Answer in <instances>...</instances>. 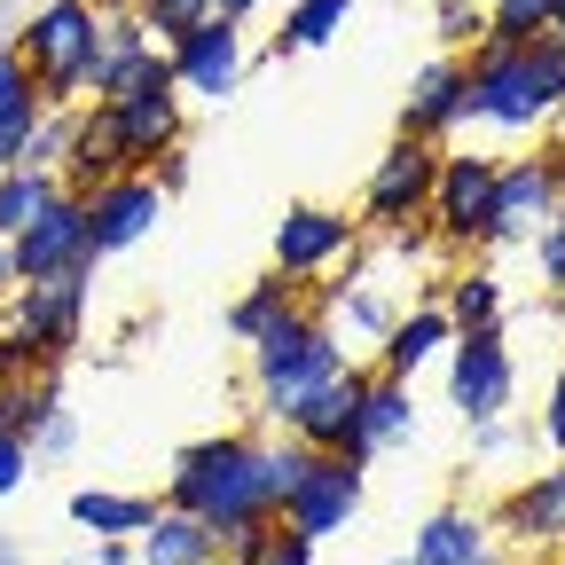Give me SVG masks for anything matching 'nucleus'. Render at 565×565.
<instances>
[{"label":"nucleus","instance_id":"obj_1","mask_svg":"<svg viewBox=\"0 0 565 565\" xmlns=\"http://www.w3.org/2000/svg\"><path fill=\"white\" fill-rule=\"evenodd\" d=\"M565 110V40L542 32L526 47H471L463 55V126L542 134Z\"/></svg>","mask_w":565,"mask_h":565},{"label":"nucleus","instance_id":"obj_2","mask_svg":"<svg viewBox=\"0 0 565 565\" xmlns=\"http://www.w3.org/2000/svg\"><path fill=\"white\" fill-rule=\"evenodd\" d=\"M166 511L204 519L212 534H228L244 519H275V479H267V440L252 433H212L173 456L166 471Z\"/></svg>","mask_w":565,"mask_h":565},{"label":"nucleus","instance_id":"obj_3","mask_svg":"<svg viewBox=\"0 0 565 565\" xmlns=\"http://www.w3.org/2000/svg\"><path fill=\"white\" fill-rule=\"evenodd\" d=\"M345 362V345H338V322L307 299L291 322H275L259 345H252V393H259V416L267 424H291V408H307Z\"/></svg>","mask_w":565,"mask_h":565},{"label":"nucleus","instance_id":"obj_4","mask_svg":"<svg viewBox=\"0 0 565 565\" xmlns=\"http://www.w3.org/2000/svg\"><path fill=\"white\" fill-rule=\"evenodd\" d=\"M9 47L24 55L47 110H79L95 87V63H103V9L95 0H47L9 32Z\"/></svg>","mask_w":565,"mask_h":565},{"label":"nucleus","instance_id":"obj_5","mask_svg":"<svg viewBox=\"0 0 565 565\" xmlns=\"http://www.w3.org/2000/svg\"><path fill=\"white\" fill-rule=\"evenodd\" d=\"M433 181H440V141L393 134V150L362 181V212H353V221L377 228V236H401V228H416L424 212H433Z\"/></svg>","mask_w":565,"mask_h":565},{"label":"nucleus","instance_id":"obj_6","mask_svg":"<svg viewBox=\"0 0 565 565\" xmlns=\"http://www.w3.org/2000/svg\"><path fill=\"white\" fill-rule=\"evenodd\" d=\"M110 141H118V158L126 173H150L158 158L189 150V110H181V87L158 79V87H141V95H118V103H95Z\"/></svg>","mask_w":565,"mask_h":565},{"label":"nucleus","instance_id":"obj_7","mask_svg":"<svg viewBox=\"0 0 565 565\" xmlns=\"http://www.w3.org/2000/svg\"><path fill=\"white\" fill-rule=\"evenodd\" d=\"M87 282H95V267L55 275V282H17V299H9V315H0V322L24 330L47 370H63L71 345H79V330H87Z\"/></svg>","mask_w":565,"mask_h":565},{"label":"nucleus","instance_id":"obj_8","mask_svg":"<svg viewBox=\"0 0 565 565\" xmlns=\"http://www.w3.org/2000/svg\"><path fill=\"white\" fill-rule=\"evenodd\" d=\"M519 393V362H511V338L503 330H463L448 345V401L463 408V424L479 433V424H503Z\"/></svg>","mask_w":565,"mask_h":565},{"label":"nucleus","instance_id":"obj_9","mask_svg":"<svg viewBox=\"0 0 565 565\" xmlns=\"http://www.w3.org/2000/svg\"><path fill=\"white\" fill-rule=\"evenodd\" d=\"M362 494H370V463H353V456H315L307 479L291 487V503H282L275 519L291 526L299 542H330V534H345L353 519H362Z\"/></svg>","mask_w":565,"mask_h":565},{"label":"nucleus","instance_id":"obj_10","mask_svg":"<svg viewBox=\"0 0 565 565\" xmlns=\"http://www.w3.org/2000/svg\"><path fill=\"white\" fill-rule=\"evenodd\" d=\"M565 212L557 158H503L494 166V204H487V244H534Z\"/></svg>","mask_w":565,"mask_h":565},{"label":"nucleus","instance_id":"obj_11","mask_svg":"<svg viewBox=\"0 0 565 565\" xmlns=\"http://www.w3.org/2000/svg\"><path fill=\"white\" fill-rule=\"evenodd\" d=\"M362 252V221L353 212H330V204H291L275 221V275L291 282H322L330 267H345Z\"/></svg>","mask_w":565,"mask_h":565},{"label":"nucleus","instance_id":"obj_12","mask_svg":"<svg viewBox=\"0 0 565 565\" xmlns=\"http://www.w3.org/2000/svg\"><path fill=\"white\" fill-rule=\"evenodd\" d=\"M494 166L503 158H479V150H440V181H433V236L440 252H463V244H487V204H494Z\"/></svg>","mask_w":565,"mask_h":565},{"label":"nucleus","instance_id":"obj_13","mask_svg":"<svg viewBox=\"0 0 565 565\" xmlns=\"http://www.w3.org/2000/svg\"><path fill=\"white\" fill-rule=\"evenodd\" d=\"M166 63H173V87L181 103H228L244 87V24H221V17H204L196 32L166 40Z\"/></svg>","mask_w":565,"mask_h":565},{"label":"nucleus","instance_id":"obj_14","mask_svg":"<svg viewBox=\"0 0 565 565\" xmlns=\"http://www.w3.org/2000/svg\"><path fill=\"white\" fill-rule=\"evenodd\" d=\"M9 259H17V282H55V275H79V267H95V252H87V196H55L40 221L9 244Z\"/></svg>","mask_w":565,"mask_h":565},{"label":"nucleus","instance_id":"obj_15","mask_svg":"<svg viewBox=\"0 0 565 565\" xmlns=\"http://www.w3.org/2000/svg\"><path fill=\"white\" fill-rule=\"evenodd\" d=\"M158 221H166L158 173H126V181H110V189L87 196V252L95 259H118V252H134L141 236H150Z\"/></svg>","mask_w":565,"mask_h":565},{"label":"nucleus","instance_id":"obj_16","mask_svg":"<svg viewBox=\"0 0 565 565\" xmlns=\"http://www.w3.org/2000/svg\"><path fill=\"white\" fill-rule=\"evenodd\" d=\"M463 126V55H433L408 79V103H401V134L408 141H448Z\"/></svg>","mask_w":565,"mask_h":565},{"label":"nucleus","instance_id":"obj_17","mask_svg":"<svg viewBox=\"0 0 565 565\" xmlns=\"http://www.w3.org/2000/svg\"><path fill=\"white\" fill-rule=\"evenodd\" d=\"M362 377H370V370H338L307 408H291V424H282V433H291L299 448H315V456H345L353 416H362Z\"/></svg>","mask_w":565,"mask_h":565},{"label":"nucleus","instance_id":"obj_18","mask_svg":"<svg viewBox=\"0 0 565 565\" xmlns=\"http://www.w3.org/2000/svg\"><path fill=\"white\" fill-rule=\"evenodd\" d=\"M401 440H416V401H408V385H393V377H362V416H353V440H345V456L353 463H377L385 448H401Z\"/></svg>","mask_w":565,"mask_h":565},{"label":"nucleus","instance_id":"obj_19","mask_svg":"<svg viewBox=\"0 0 565 565\" xmlns=\"http://www.w3.org/2000/svg\"><path fill=\"white\" fill-rule=\"evenodd\" d=\"M456 345V322L440 315V307H408L385 338H377V377H393V385H408L433 353H448Z\"/></svg>","mask_w":565,"mask_h":565},{"label":"nucleus","instance_id":"obj_20","mask_svg":"<svg viewBox=\"0 0 565 565\" xmlns=\"http://www.w3.org/2000/svg\"><path fill=\"white\" fill-rule=\"evenodd\" d=\"M40 118H47V103H40V87H32L24 55H17L9 40H0V173L24 166L32 134H40Z\"/></svg>","mask_w":565,"mask_h":565},{"label":"nucleus","instance_id":"obj_21","mask_svg":"<svg viewBox=\"0 0 565 565\" xmlns=\"http://www.w3.org/2000/svg\"><path fill=\"white\" fill-rule=\"evenodd\" d=\"M494 526H503L511 542H565V463L557 471H534L503 511H494Z\"/></svg>","mask_w":565,"mask_h":565},{"label":"nucleus","instance_id":"obj_22","mask_svg":"<svg viewBox=\"0 0 565 565\" xmlns=\"http://www.w3.org/2000/svg\"><path fill=\"white\" fill-rule=\"evenodd\" d=\"M71 196H95V189H110V181H126V158H118V141H110V126H103V110L87 103L79 110V134H71V150H63V173H55Z\"/></svg>","mask_w":565,"mask_h":565},{"label":"nucleus","instance_id":"obj_23","mask_svg":"<svg viewBox=\"0 0 565 565\" xmlns=\"http://www.w3.org/2000/svg\"><path fill=\"white\" fill-rule=\"evenodd\" d=\"M212 557H221V534L204 519H181V511H158L134 534V565H212Z\"/></svg>","mask_w":565,"mask_h":565},{"label":"nucleus","instance_id":"obj_24","mask_svg":"<svg viewBox=\"0 0 565 565\" xmlns=\"http://www.w3.org/2000/svg\"><path fill=\"white\" fill-rule=\"evenodd\" d=\"M150 519H158L150 494H118V487H79L71 494V526H87L95 542H134Z\"/></svg>","mask_w":565,"mask_h":565},{"label":"nucleus","instance_id":"obj_25","mask_svg":"<svg viewBox=\"0 0 565 565\" xmlns=\"http://www.w3.org/2000/svg\"><path fill=\"white\" fill-rule=\"evenodd\" d=\"M487 534H494V526H487L479 511H433L408 557H416V565H479V557H494Z\"/></svg>","mask_w":565,"mask_h":565},{"label":"nucleus","instance_id":"obj_26","mask_svg":"<svg viewBox=\"0 0 565 565\" xmlns=\"http://www.w3.org/2000/svg\"><path fill=\"white\" fill-rule=\"evenodd\" d=\"M440 315L463 330H503V275L494 267H456L448 275V291H440Z\"/></svg>","mask_w":565,"mask_h":565},{"label":"nucleus","instance_id":"obj_27","mask_svg":"<svg viewBox=\"0 0 565 565\" xmlns=\"http://www.w3.org/2000/svg\"><path fill=\"white\" fill-rule=\"evenodd\" d=\"M299 307H307V282H291V275H259L252 291H244V299L228 307V330H236L244 345H259V338H267L275 322H291Z\"/></svg>","mask_w":565,"mask_h":565},{"label":"nucleus","instance_id":"obj_28","mask_svg":"<svg viewBox=\"0 0 565 565\" xmlns=\"http://www.w3.org/2000/svg\"><path fill=\"white\" fill-rule=\"evenodd\" d=\"M55 196H63L55 173H40V166H9V173H0V244H17Z\"/></svg>","mask_w":565,"mask_h":565},{"label":"nucleus","instance_id":"obj_29","mask_svg":"<svg viewBox=\"0 0 565 565\" xmlns=\"http://www.w3.org/2000/svg\"><path fill=\"white\" fill-rule=\"evenodd\" d=\"M345 17H353V0H291V17H282V32H275V63L307 55V47H330L345 32Z\"/></svg>","mask_w":565,"mask_h":565},{"label":"nucleus","instance_id":"obj_30","mask_svg":"<svg viewBox=\"0 0 565 565\" xmlns=\"http://www.w3.org/2000/svg\"><path fill=\"white\" fill-rule=\"evenodd\" d=\"M55 377H17V385H0V433L9 440H40V424L55 416Z\"/></svg>","mask_w":565,"mask_h":565},{"label":"nucleus","instance_id":"obj_31","mask_svg":"<svg viewBox=\"0 0 565 565\" xmlns=\"http://www.w3.org/2000/svg\"><path fill=\"white\" fill-rule=\"evenodd\" d=\"M550 32V0H494L487 9V47H526Z\"/></svg>","mask_w":565,"mask_h":565},{"label":"nucleus","instance_id":"obj_32","mask_svg":"<svg viewBox=\"0 0 565 565\" xmlns=\"http://www.w3.org/2000/svg\"><path fill=\"white\" fill-rule=\"evenodd\" d=\"M433 40H440L448 55L479 47V40H487V9H479V0H440V9H433Z\"/></svg>","mask_w":565,"mask_h":565},{"label":"nucleus","instance_id":"obj_33","mask_svg":"<svg viewBox=\"0 0 565 565\" xmlns=\"http://www.w3.org/2000/svg\"><path fill=\"white\" fill-rule=\"evenodd\" d=\"M79 110H87V103H79ZM79 110H47V118H40V134H32V150H24V166L63 173V150H71V134H79Z\"/></svg>","mask_w":565,"mask_h":565},{"label":"nucleus","instance_id":"obj_34","mask_svg":"<svg viewBox=\"0 0 565 565\" xmlns=\"http://www.w3.org/2000/svg\"><path fill=\"white\" fill-rule=\"evenodd\" d=\"M275 526H282V519H244V526H228V534H221V557H228V565H259L267 542H275Z\"/></svg>","mask_w":565,"mask_h":565},{"label":"nucleus","instance_id":"obj_35","mask_svg":"<svg viewBox=\"0 0 565 565\" xmlns=\"http://www.w3.org/2000/svg\"><path fill=\"white\" fill-rule=\"evenodd\" d=\"M534 267H542V282H550V291H565V212H557V221L534 236Z\"/></svg>","mask_w":565,"mask_h":565},{"label":"nucleus","instance_id":"obj_36","mask_svg":"<svg viewBox=\"0 0 565 565\" xmlns=\"http://www.w3.org/2000/svg\"><path fill=\"white\" fill-rule=\"evenodd\" d=\"M32 471H40V463H32V440H9V433H0V503H9Z\"/></svg>","mask_w":565,"mask_h":565},{"label":"nucleus","instance_id":"obj_37","mask_svg":"<svg viewBox=\"0 0 565 565\" xmlns=\"http://www.w3.org/2000/svg\"><path fill=\"white\" fill-rule=\"evenodd\" d=\"M71 440H79V416H71V408H55V416L40 424V440H32V463H40V456H63Z\"/></svg>","mask_w":565,"mask_h":565},{"label":"nucleus","instance_id":"obj_38","mask_svg":"<svg viewBox=\"0 0 565 565\" xmlns=\"http://www.w3.org/2000/svg\"><path fill=\"white\" fill-rule=\"evenodd\" d=\"M259 565H315V542H299L291 526H275V542H267V557Z\"/></svg>","mask_w":565,"mask_h":565},{"label":"nucleus","instance_id":"obj_39","mask_svg":"<svg viewBox=\"0 0 565 565\" xmlns=\"http://www.w3.org/2000/svg\"><path fill=\"white\" fill-rule=\"evenodd\" d=\"M542 440L565 456V370H557V385H550V416H542Z\"/></svg>","mask_w":565,"mask_h":565},{"label":"nucleus","instance_id":"obj_40","mask_svg":"<svg viewBox=\"0 0 565 565\" xmlns=\"http://www.w3.org/2000/svg\"><path fill=\"white\" fill-rule=\"evenodd\" d=\"M267 9V0H212V17H221V24H252Z\"/></svg>","mask_w":565,"mask_h":565},{"label":"nucleus","instance_id":"obj_41","mask_svg":"<svg viewBox=\"0 0 565 565\" xmlns=\"http://www.w3.org/2000/svg\"><path fill=\"white\" fill-rule=\"evenodd\" d=\"M181 181H189V150H173V158H158V189H166V196H173V189H181Z\"/></svg>","mask_w":565,"mask_h":565},{"label":"nucleus","instance_id":"obj_42","mask_svg":"<svg viewBox=\"0 0 565 565\" xmlns=\"http://www.w3.org/2000/svg\"><path fill=\"white\" fill-rule=\"evenodd\" d=\"M95 565H134V542H95Z\"/></svg>","mask_w":565,"mask_h":565},{"label":"nucleus","instance_id":"obj_43","mask_svg":"<svg viewBox=\"0 0 565 565\" xmlns=\"http://www.w3.org/2000/svg\"><path fill=\"white\" fill-rule=\"evenodd\" d=\"M17 299V259H9V244H0V307Z\"/></svg>","mask_w":565,"mask_h":565},{"label":"nucleus","instance_id":"obj_44","mask_svg":"<svg viewBox=\"0 0 565 565\" xmlns=\"http://www.w3.org/2000/svg\"><path fill=\"white\" fill-rule=\"evenodd\" d=\"M550 32H557V40H565V0H550Z\"/></svg>","mask_w":565,"mask_h":565},{"label":"nucleus","instance_id":"obj_45","mask_svg":"<svg viewBox=\"0 0 565 565\" xmlns=\"http://www.w3.org/2000/svg\"><path fill=\"white\" fill-rule=\"evenodd\" d=\"M550 158H557V189H565V150H550Z\"/></svg>","mask_w":565,"mask_h":565},{"label":"nucleus","instance_id":"obj_46","mask_svg":"<svg viewBox=\"0 0 565 565\" xmlns=\"http://www.w3.org/2000/svg\"><path fill=\"white\" fill-rule=\"evenodd\" d=\"M393 565H416V557H393Z\"/></svg>","mask_w":565,"mask_h":565},{"label":"nucleus","instance_id":"obj_47","mask_svg":"<svg viewBox=\"0 0 565 565\" xmlns=\"http://www.w3.org/2000/svg\"><path fill=\"white\" fill-rule=\"evenodd\" d=\"M212 565H228V557H212Z\"/></svg>","mask_w":565,"mask_h":565}]
</instances>
